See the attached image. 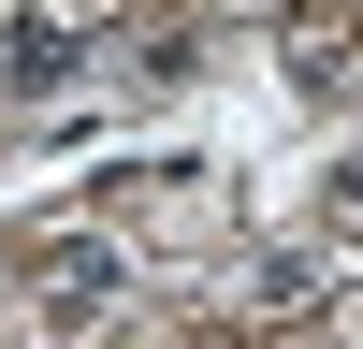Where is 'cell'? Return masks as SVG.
I'll return each instance as SVG.
<instances>
[{"label": "cell", "mask_w": 363, "mask_h": 349, "mask_svg": "<svg viewBox=\"0 0 363 349\" xmlns=\"http://www.w3.org/2000/svg\"><path fill=\"white\" fill-rule=\"evenodd\" d=\"M102 291H116V248H102V233L44 262V320H87V306H102Z\"/></svg>", "instance_id": "cell-2"}, {"label": "cell", "mask_w": 363, "mask_h": 349, "mask_svg": "<svg viewBox=\"0 0 363 349\" xmlns=\"http://www.w3.org/2000/svg\"><path fill=\"white\" fill-rule=\"evenodd\" d=\"M0 87H15V102L73 87V29H58V15H0Z\"/></svg>", "instance_id": "cell-1"}]
</instances>
